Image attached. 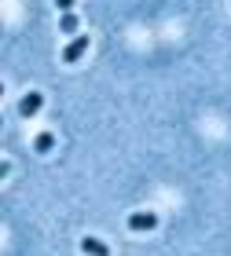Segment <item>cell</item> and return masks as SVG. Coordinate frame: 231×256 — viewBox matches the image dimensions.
<instances>
[{
	"mask_svg": "<svg viewBox=\"0 0 231 256\" xmlns=\"http://www.w3.org/2000/svg\"><path fill=\"white\" fill-rule=\"evenodd\" d=\"M88 44H92V40L85 37V33H77V37H74V40H70V44L63 48V62H77L81 55L88 52Z\"/></svg>",
	"mask_w": 231,
	"mask_h": 256,
	"instance_id": "cell-1",
	"label": "cell"
},
{
	"mask_svg": "<svg viewBox=\"0 0 231 256\" xmlns=\"http://www.w3.org/2000/svg\"><path fill=\"white\" fill-rule=\"evenodd\" d=\"M41 106H44V96H41V92H26V96H22V102H19V118L26 121V118H33Z\"/></svg>",
	"mask_w": 231,
	"mask_h": 256,
	"instance_id": "cell-2",
	"label": "cell"
},
{
	"mask_svg": "<svg viewBox=\"0 0 231 256\" xmlns=\"http://www.w3.org/2000/svg\"><path fill=\"white\" fill-rule=\"evenodd\" d=\"M81 252H85V256H110V246H107V242H103V238H81Z\"/></svg>",
	"mask_w": 231,
	"mask_h": 256,
	"instance_id": "cell-3",
	"label": "cell"
},
{
	"mask_svg": "<svg viewBox=\"0 0 231 256\" xmlns=\"http://www.w3.org/2000/svg\"><path fill=\"white\" fill-rule=\"evenodd\" d=\"M154 227H158L154 212H132L129 216V230H154Z\"/></svg>",
	"mask_w": 231,
	"mask_h": 256,
	"instance_id": "cell-4",
	"label": "cell"
},
{
	"mask_svg": "<svg viewBox=\"0 0 231 256\" xmlns=\"http://www.w3.org/2000/svg\"><path fill=\"white\" fill-rule=\"evenodd\" d=\"M52 146H55V136H52V132H37V139H33V150H37V154H48Z\"/></svg>",
	"mask_w": 231,
	"mask_h": 256,
	"instance_id": "cell-5",
	"label": "cell"
},
{
	"mask_svg": "<svg viewBox=\"0 0 231 256\" xmlns=\"http://www.w3.org/2000/svg\"><path fill=\"white\" fill-rule=\"evenodd\" d=\"M59 30H63V33H77V15H74V11H66V15H63Z\"/></svg>",
	"mask_w": 231,
	"mask_h": 256,
	"instance_id": "cell-6",
	"label": "cell"
},
{
	"mask_svg": "<svg viewBox=\"0 0 231 256\" xmlns=\"http://www.w3.org/2000/svg\"><path fill=\"white\" fill-rule=\"evenodd\" d=\"M55 4H59V11L66 15V11H74V0H55Z\"/></svg>",
	"mask_w": 231,
	"mask_h": 256,
	"instance_id": "cell-7",
	"label": "cell"
}]
</instances>
